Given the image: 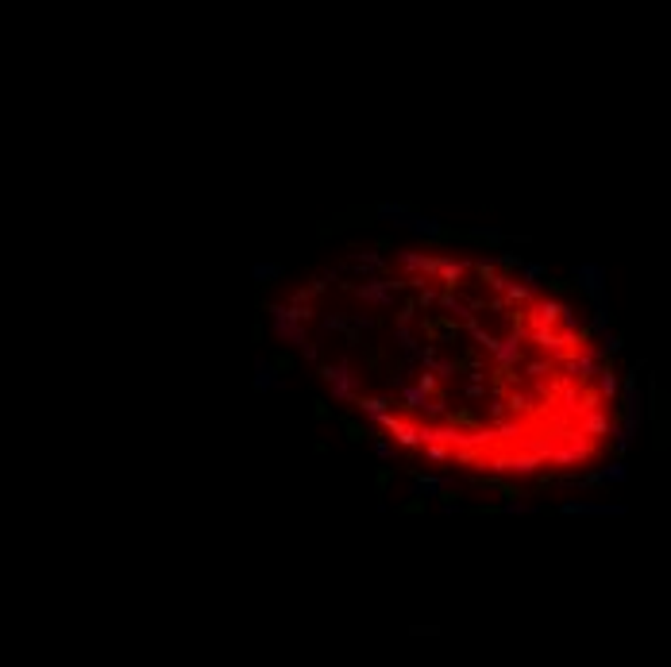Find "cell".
Listing matches in <instances>:
<instances>
[{
  "instance_id": "f1b7e54d",
  "label": "cell",
  "mask_w": 671,
  "mask_h": 667,
  "mask_svg": "<svg viewBox=\"0 0 671 667\" xmlns=\"http://www.w3.org/2000/svg\"><path fill=\"white\" fill-rule=\"evenodd\" d=\"M409 204H374V216H409Z\"/></svg>"
},
{
  "instance_id": "5b68a950",
  "label": "cell",
  "mask_w": 671,
  "mask_h": 667,
  "mask_svg": "<svg viewBox=\"0 0 671 667\" xmlns=\"http://www.w3.org/2000/svg\"><path fill=\"white\" fill-rule=\"evenodd\" d=\"M398 262H402L405 274H413V270H421V274L436 278L440 274V255H421V251H398Z\"/></svg>"
},
{
  "instance_id": "d590c367",
  "label": "cell",
  "mask_w": 671,
  "mask_h": 667,
  "mask_svg": "<svg viewBox=\"0 0 671 667\" xmlns=\"http://www.w3.org/2000/svg\"><path fill=\"white\" fill-rule=\"evenodd\" d=\"M390 247H394V240H390V235H378V240H374V251H390Z\"/></svg>"
},
{
  "instance_id": "7a4b0ae2",
  "label": "cell",
  "mask_w": 671,
  "mask_h": 667,
  "mask_svg": "<svg viewBox=\"0 0 671 667\" xmlns=\"http://www.w3.org/2000/svg\"><path fill=\"white\" fill-rule=\"evenodd\" d=\"M374 424L386 428V432L394 436V443H398L402 451H413V448H421V443H424V440H421V424H413L409 417H394L390 409L374 417Z\"/></svg>"
},
{
  "instance_id": "277c9868",
  "label": "cell",
  "mask_w": 671,
  "mask_h": 667,
  "mask_svg": "<svg viewBox=\"0 0 671 667\" xmlns=\"http://www.w3.org/2000/svg\"><path fill=\"white\" fill-rule=\"evenodd\" d=\"M471 262L467 259H448V255H440V274L436 282H444V290H463V278H467Z\"/></svg>"
},
{
  "instance_id": "d6a6232c",
  "label": "cell",
  "mask_w": 671,
  "mask_h": 667,
  "mask_svg": "<svg viewBox=\"0 0 671 667\" xmlns=\"http://www.w3.org/2000/svg\"><path fill=\"white\" fill-rule=\"evenodd\" d=\"M347 324H351V320L343 317V312H340V317H336V312H332V317H324V328H328V332H343Z\"/></svg>"
},
{
  "instance_id": "7402d4cb",
  "label": "cell",
  "mask_w": 671,
  "mask_h": 667,
  "mask_svg": "<svg viewBox=\"0 0 671 667\" xmlns=\"http://www.w3.org/2000/svg\"><path fill=\"white\" fill-rule=\"evenodd\" d=\"M394 343H398V348L405 351V355H413V359H417V351H421V348H417V340H413V332H409V324H398V336H394Z\"/></svg>"
},
{
  "instance_id": "7c38bea8",
  "label": "cell",
  "mask_w": 671,
  "mask_h": 667,
  "mask_svg": "<svg viewBox=\"0 0 671 667\" xmlns=\"http://www.w3.org/2000/svg\"><path fill=\"white\" fill-rule=\"evenodd\" d=\"M405 475L413 479V490H424V494H432V498H436L440 486H448V479H440V475H429V471H417V467H409Z\"/></svg>"
},
{
  "instance_id": "74e56055",
  "label": "cell",
  "mask_w": 671,
  "mask_h": 667,
  "mask_svg": "<svg viewBox=\"0 0 671 667\" xmlns=\"http://www.w3.org/2000/svg\"><path fill=\"white\" fill-rule=\"evenodd\" d=\"M386 286H390L394 293H402V290H405V278H386Z\"/></svg>"
},
{
  "instance_id": "ffe728a7",
  "label": "cell",
  "mask_w": 671,
  "mask_h": 667,
  "mask_svg": "<svg viewBox=\"0 0 671 667\" xmlns=\"http://www.w3.org/2000/svg\"><path fill=\"white\" fill-rule=\"evenodd\" d=\"M371 443H374V455H378L382 463H390V459L402 455V448H398V443H390V440H382V436H371Z\"/></svg>"
},
{
  "instance_id": "9a60e30c",
  "label": "cell",
  "mask_w": 671,
  "mask_h": 667,
  "mask_svg": "<svg viewBox=\"0 0 671 667\" xmlns=\"http://www.w3.org/2000/svg\"><path fill=\"white\" fill-rule=\"evenodd\" d=\"M402 401H405V405H402V413L409 417V413H417V409H424V405H429V393H424L421 386H402Z\"/></svg>"
},
{
  "instance_id": "1f68e13d",
  "label": "cell",
  "mask_w": 671,
  "mask_h": 667,
  "mask_svg": "<svg viewBox=\"0 0 671 667\" xmlns=\"http://www.w3.org/2000/svg\"><path fill=\"white\" fill-rule=\"evenodd\" d=\"M521 262H525V259H517V255H510V251L498 255V270H517Z\"/></svg>"
},
{
  "instance_id": "2e32d148",
  "label": "cell",
  "mask_w": 671,
  "mask_h": 667,
  "mask_svg": "<svg viewBox=\"0 0 671 667\" xmlns=\"http://www.w3.org/2000/svg\"><path fill=\"white\" fill-rule=\"evenodd\" d=\"M432 320H436V328L444 332V343H455V340H460V324H463V320L455 317V312H440V317H432Z\"/></svg>"
},
{
  "instance_id": "e0dca14e",
  "label": "cell",
  "mask_w": 671,
  "mask_h": 667,
  "mask_svg": "<svg viewBox=\"0 0 671 667\" xmlns=\"http://www.w3.org/2000/svg\"><path fill=\"white\" fill-rule=\"evenodd\" d=\"M421 448H424V459H429V463H440V467L452 463V448H448V443L429 440V443H421Z\"/></svg>"
},
{
  "instance_id": "44dd1931",
  "label": "cell",
  "mask_w": 671,
  "mask_h": 667,
  "mask_svg": "<svg viewBox=\"0 0 671 667\" xmlns=\"http://www.w3.org/2000/svg\"><path fill=\"white\" fill-rule=\"evenodd\" d=\"M417 298H402V305H394V324H409V320L417 317Z\"/></svg>"
},
{
  "instance_id": "4316f807",
  "label": "cell",
  "mask_w": 671,
  "mask_h": 667,
  "mask_svg": "<svg viewBox=\"0 0 671 667\" xmlns=\"http://www.w3.org/2000/svg\"><path fill=\"white\" fill-rule=\"evenodd\" d=\"M436 298H440V290H432V286H429V290H421V293H417V309H421V312L436 309Z\"/></svg>"
},
{
  "instance_id": "836d02e7",
  "label": "cell",
  "mask_w": 671,
  "mask_h": 667,
  "mask_svg": "<svg viewBox=\"0 0 671 667\" xmlns=\"http://www.w3.org/2000/svg\"><path fill=\"white\" fill-rule=\"evenodd\" d=\"M316 374H321L324 382L332 386V382H336V374H340V367H328V363H321V367H316Z\"/></svg>"
},
{
  "instance_id": "ac0fdd59",
  "label": "cell",
  "mask_w": 671,
  "mask_h": 667,
  "mask_svg": "<svg viewBox=\"0 0 671 667\" xmlns=\"http://www.w3.org/2000/svg\"><path fill=\"white\" fill-rule=\"evenodd\" d=\"M448 421H452L455 428H467V432H471V428H482V417L474 413V409H467V405H463V409H452V413H448Z\"/></svg>"
},
{
  "instance_id": "ba28073f",
  "label": "cell",
  "mask_w": 671,
  "mask_h": 667,
  "mask_svg": "<svg viewBox=\"0 0 671 667\" xmlns=\"http://www.w3.org/2000/svg\"><path fill=\"white\" fill-rule=\"evenodd\" d=\"M251 386H255L259 393H270V390H282V378H278V370L270 359H255V378H251Z\"/></svg>"
},
{
  "instance_id": "cb8c5ba5",
  "label": "cell",
  "mask_w": 671,
  "mask_h": 667,
  "mask_svg": "<svg viewBox=\"0 0 671 667\" xmlns=\"http://www.w3.org/2000/svg\"><path fill=\"white\" fill-rule=\"evenodd\" d=\"M417 386H421L424 393H436V390H440V374H436L432 367H424L421 374H417Z\"/></svg>"
},
{
  "instance_id": "d4e9b609",
  "label": "cell",
  "mask_w": 671,
  "mask_h": 667,
  "mask_svg": "<svg viewBox=\"0 0 671 667\" xmlns=\"http://www.w3.org/2000/svg\"><path fill=\"white\" fill-rule=\"evenodd\" d=\"M270 363H274L278 374H290L293 363H297V355H293V351H278V355H270Z\"/></svg>"
},
{
  "instance_id": "603a6c76",
  "label": "cell",
  "mask_w": 671,
  "mask_h": 667,
  "mask_svg": "<svg viewBox=\"0 0 671 667\" xmlns=\"http://www.w3.org/2000/svg\"><path fill=\"white\" fill-rule=\"evenodd\" d=\"M394 467H386V463H382V467H374V494H386L390 490V482H394Z\"/></svg>"
},
{
  "instance_id": "8d00e7d4",
  "label": "cell",
  "mask_w": 671,
  "mask_h": 667,
  "mask_svg": "<svg viewBox=\"0 0 671 667\" xmlns=\"http://www.w3.org/2000/svg\"><path fill=\"white\" fill-rule=\"evenodd\" d=\"M351 324H355V328H374V324H378V320H374V317H355V320H351Z\"/></svg>"
},
{
  "instance_id": "52a82bcc",
  "label": "cell",
  "mask_w": 671,
  "mask_h": 667,
  "mask_svg": "<svg viewBox=\"0 0 671 667\" xmlns=\"http://www.w3.org/2000/svg\"><path fill=\"white\" fill-rule=\"evenodd\" d=\"M351 405H355L359 417L374 421L378 413H386V409H390V398H382V393H355V398H351Z\"/></svg>"
},
{
  "instance_id": "8fae6325",
  "label": "cell",
  "mask_w": 671,
  "mask_h": 667,
  "mask_svg": "<svg viewBox=\"0 0 671 667\" xmlns=\"http://www.w3.org/2000/svg\"><path fill=\"white\" fill-rule=\"evenodd\" d=\"M336 421H340V432L347 436L351 443H367L374 436V428L371 424H363V421H355V417H347V413H340L336 417Z\"/></svg>"
},
{
  "instance_id": "30bf717a",
  "label": "cell",
  "mask_w": 671,
  "mask_h": 667,
  "mask_svg": "<svg viewBox=\"0 0 671 667\" xmlns=\"http://www.w3.org/2000/svg\"><path fill=\"white\" fill-rule=\"evenodd\" d=\"M332 398L340 401V405H351V398H355V374H351L347 363H340V374H336V382H332Z\"/></svg>"
},
{
  "instance_id": "8992f818",
  "label": "cell",
  "mask_w": 671,
  "mask_h": 667,
  "mask_svg": "<svg viewBox=\"0 0 671 667\" xmlns=\"http://www.w3.org/2000/svg\"><path fill=\"white\" fill-rule=\"evenodd\" d=\"M355 293L363 301H371V305H382V309H394V290L386 286V278H371V282H363V286H355Z\"/></svg>"
},
{
  "instance_id": "f546056e",
  "label": "cell",
  "mask_w": 671,
  "mask_h": 667,
  "mask_svg": "<svg viewBox=\"0 0 671 667\" xmlns=\"http://www.w3.org/2000/svg\"><path fill=\"white\" fill-rule=\"evenodd\" d=\"M382 367H386V351H382V348L367 351V370L374 374V370H382Z\"/></svg>"
},
{
  "instance_id": "3957f363",
  "label": "cell",
  "mask_w": 671,
  "mask_h": 667,
  "mask_svg": "<svg viewBox=\"0 0 671 667\" xmlns=\"http://www.w3.org/2000/svg\"><path fill=\"white\" fill-rule=\"evenodd\" d=\"M471 486H474V490H494L498 498H510V501H521V498H525V490H521L517 482L502 479V475H474Z\"/></svg>"
},
{
  "instance_id": "9c48e42d",
  "label": "cell",
  "mask_w": 671,
  "mask_h": 667,
  "mask_svg": "<svg viewBox=\"0 0 671 667\" xmlns=\"http://www.w3.org/2000/svg\"><path fill=\"white\" fill-rule=\"evenodd\" d=\"M398 224L409 228V232H417V235H429V240H440V232H444L440 220H429V216H421V212H409V216L398 220Z\"/></svg>"
},
{
  "instance_id": "4fadbf2b",
  "label": "cell",
  "mask_w": 671,
  "mask_h": 667,
  "mask_svg": "<svg viewBox=\"0 0 671 667\" xmlns=\"http://www.w3.org/2000/svg\"><path fill=\"white\" fill-rule=\"evenodd\" d=\"M429 506H432V494L413 490V498L402 501V506H398V513H402V517H424V513H429Z\"/></svg>"
},
{
  "instance_id": "e575fe53",
  "label": "cell",
  "mask_w": 671,
  "mask_h": 667,
  "mask_svg": "<svg viewBox=\"0 0 671 667\" xmlns=\"http://www.w3.org/2000/svg\"><path fill=\"white\" fill-rule=\"evenodd\" d=\"M301 355H305L309 363H316V359H321V351H316V343H305V348H301Z\"/></svg>"
},
{
  "instance_id": "83f0119b",
  "label": "cell",
  "mask_w": 671,
  "mask_h": 667,
  "mask_svg": "<svg viewBox=\"0 0 671 667\" xmlns=\"http://www.w3.org/2000/svg\"><path fill=\"white\" fill-rule=\"evenodd\" d=\"M313 417H316V421H336V409H332V401L316 398V401H313Z\"/></svg>"
},
{
  "instance_id": "4dcf8cb0",
  "label": "cell",
  "mask_w": 671,
  "mask_h": 667,
  "mask_svg": "<svg viewBox=\"0 0 671 667\" xmlns=\"http://www.w3.org/2000/svg\"><path fill=\"white\" fill-rule=\"evenodd\" d=\"M467 513L471 517H498V513H505V506H471Z\"/></svg>"
},
{
  "instance_id": "6da1fadb",
  "label": "cell",
  "mask_w": 671,
  "mask_h": 667,
  "mask_svg": "<svg viewBox=\"0 0 671 667\" xmlns=\"http://www.w3.org/2000/svg\"><path fill=\"white\" fill-rule=\"evenodd\" d=\"M263 309L270 312V320H274V336L282 343H293V348H305V343H309V328L290 312V305H263Z\"/></svg>"
},
{
  "instance_id": "d6986e66",
  "label": "cell",
  "mask_w": 671,
  "mask_h": 667,
  "mask_svg": "<svg viewBox=\"0 0 671 667\" xmlns=\"http://www.w3.org/2000/svg\"><path fill=\"white\" fill-rule=\"evenodd\" d=\"M460 498H463V494L455 490L452 482H448V486H440V490H436V501H440V509H444V513H460Z\"/></svg>"
},
{
  "instance_id": "484cf974",
  "label": "cell",
  "mask_w": 671,
  "mask_h": 667,
  "mask_svg": "<svg viewBox=\"0 0 671 667\" xmlns=\"http://www.w3.org/2000/svg\"><path fill=\"white\" fill-rule=\"evenodd\" d=\"M421 332H424V340H429V343H444V332L436 328V320H432V317L421 320Z\"/></svg>"
},
{
  "instance_id": "5bb4252c",
  "label": "cell",
  "mask_w": 671,
  "mask_h": 667,
  "mask_svg": "<svg viewBox=\"0 0 671 667\" xmlns=\"http://www.w3.org/2000/svg\"><path fill=\"white\" fill-rule=\"evenodd\" d=\"M285 270L278 267V262H255V267H251V282L259 286V290H263V286H270L274 282V278H282Z\"/></svg>"
}]
</instances>
